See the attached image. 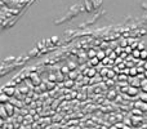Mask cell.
<instances>
[{
	"label": "cell",
	"instance_id": "obj_1",
	"mask_svg": "<svg viewBox=\"0 0 147 129\" xmlns=\"http://www.w3.org/2000/svg\"><path fill=\"white\" fill-rule=\"evenodd\" d=\"M1 92L5 93L9 97H12V96H14V93H16V88L14 87H10V85H7V87H4L1 89Z\"/></svg>",
	"mask_w": 147,
	"mask_h": 129
},
{
	"label": "cell",
	"instance_id": "obj_2",
	"mask_svg": "<svg viewBox=\"0 0 147 129\" xmlns=\"http://www.w3.org/2000/svg\"><path fill=\"white\" fill-rule=\"evenodd\" d=\"M84 75H85L87 77H90V79H93L94 76H97V71H95L94 67H92V68H88V70H85V71H84Z\"/></svg>",
	"mask_w": 147,
	"mask_h": 129
},
{
	"label": "cell",
	"instance_id": "obj_3",
	"mask_svg": "<svg viewBox=\"0 0 147 129\" xmlns=\"http://www.w3.org/2000/svg\"><path fill=\"white\" fill-rule=\"evenodd\" d=\"M136 108H138V110H141V111H147V103L146 102H142V101H137L136 102Z\"/></svg>",
	"mask_w": 147,
	"mask_h": 129
},
{
	"label": "cell",
	"instance_id": "obj_4",
	"mask_svg": "<svg viewBox=\"0 0 147 129\" xmlns=\"http://www.w3.org/2000/svg\"><path fill=\"white\" fill-rule=\"evenodd\" d=\"M4 107H5V110H7V112H8V115H9V116L13 115V112H14V106L12 105L10 102L4 103Z\"/></svg>",
	"mask_w": 147,
	"mask_h": 129
},
{
	"label": "cell",
	"instance_id": "obj_5",
	"mask_svg": "<svg viewBox=\"0 0 147 129\" xmlns=\"http://www.w3.org/2000/svg\"><path fill=\"white\" fill-rule=\"evenodd\" d=\"M31 83H34V85H40L41 80L39 79V76H37V74H31Z\"/></svg>",
	"mask_w": 147,
	"mask_h": 129
},
{
	"label": "cell",
	"instance_id": "obj_6",
	"mask_svg": "<svg viewBox=\"0 0 147 129\" xmlns=\"http://www.w3.org/2000/svg\"><path fill=\"white\" fill-rule=\"evenodd\" d=\"M0 101H1V105H4V103H8V101L10 102V97L7 96L5 93H1V96H0Z\"/></svg>",
	"mask_w": 147,
	"mask_h": 129
},
{
	"label": "cell",
	"instance_id": "obj_7",
	"mask_svg": "<svg viewBox=\"0 0 147 129\" xmlns=\"http://www.w3.org/2000/svg\"><path fill=\"white\" fill-rule=\"evenodd\" d=\"M0 115H1L3 120H4V119H7V116H9L8 112H7V110H5V107H4V105H1V107H0Z\"/></svg>",
	"mask_w": 147,
	"mask_h": 129
},
{
	"label": "cell",
	"instance_id": "obj_8",
	"mask_svg": "<svg viewBox=\"0 0 147 129\" xmlns=\"http://www.w3.org/2000/svg\"><path fill=\"white\" fill-rule=\"evenodd\" d=\"M137 93H138V88H134V87L130 85L129 89H128V94H129V96H137Z\"/></svg>",
	"mask_w": 147,
	"mask_h": 129
},
{
	"label": "cell",
	"instance_id": "obj_9",
	"mask_svg": "<svg viewBox=\"0 0 147 129\" xmlns=\"http://www.w3.org/2000/svg\"><path fill=\"white\" fill-rule=\"evenodd\" d=\"M97 58L100 59V61H103V59L106 58V52H103V50H98L97 52Z\"/></svg>",
	"mask_w": 147,
	"mask_h": 129
},
{
	"label": "cell",
	"instance_id": "obj_10",
	"mask_svg": "<svg viewBox=\"0 0 147 129\" xmlns=\"http://www.w3.org/2000/svg\"><path fill=\"white\" fill-rule=\"evenodd\" d=\"M68 76H70V79H71V80H74V81H75V79L79 76V74H78V72H76L75 70H74V71H70Z\"/></svg>",
	"mask_w": 147,
	"mask_h": 129
},
{
	"label": "cell",
	"instance_id": "obj_11",
	"mask_svg": "<svg viewBox=\"0 0 147 129\" xmlns=\"http://www.w3.org/2000/svg\"><path fill=\"white\" fill-rule=\"evenodd\" d=\"M132 56H133V57L136 58V59H137V58H141V50H139L138 48L134 49V50H133V53H132Z\"/></svg>",
	"mask_w": 147,
	"mask_h": 129
},
{
	"label": "cell",
	"instance_id": "obj_12",
	"mask_svg": "<svg viewBox=\"0 0 147 129\" xmlns=\"http://www.w3.org/2000/svg\"><path fill=\"white\" fill-rule=\"evenodd\" d=\"M88 57L89 58H94V57H97V52H95V50L94 49H90V50H89V52H88Z\"/></svg>",
	"mask_w": 147,
	"mask_h": 129
},
{
	"label": "cell",
	"instance_id": "obj_13",
	"mask_svg": "<svg viewBox=\"0 0 147 129\" xmlns=\"http://www.w3.org/2000/svg\"><path fill=\"white\" fill-rule=\"evenodd\" d=\"M98 63H100V59H98L97 57H94V58L90 59V65H92V66H97Z\"/></svg>",
	"mask_w": 147,
	"mask_h": 129
},
{
	"label": "cell",
	"instance_id": "obj_14",
	"mask_svg": "<svg viewBox=\"0 0 147 129\" xmlns=\"http://www.w3.org/2000/svg\"><path fill=\"white\" fill-rule=\"evenodd\" d=\"M139 98H141L142 102H146L147 103V93H141L139 94Z\"/></svg>",
	"mask_w": 147,
	"mask_h": 129
},
{
	"label": "cell",
	"instance_id": "obj_15",
	"mask_svg": "<svg viewBox=\"0 0 147 129\" xmlns=\"http://www.w3.org/2000/svg\"><path fill=\"white\" fill-rule=\"evenodd\" d=\"M74 83H75V81H74V80H71V79H70V80H67V81H66V83H65V87H66V88H71V87L74 85Z\"/></svg>",
	"mask_w": 147,
	"mask_h": 129
},
{
	"label": "cell",
	"instance_id": "obj_16",
	"mask_svg": "<svg viewBox=\"0 0 147 129\" xmlns=\"http://www.w3.org/2000/svg\"><path fill=\"white\" fill-rule=\"evenodd\" d=\"M137 74H138L137 67H132V68H130V75H132V76H137Z\"/></svg>",
	"mask_w": 147,
	"mask_h": 129
},
{
	"label": "cell",
	"instance_id": "obj_17",
	"mask_svg": "<svg viewBox=\"0 0 147 129\" xmlns=\"http://www.w3.org/2000/svg\"><path fill=\"white\" fill-rule=\"evenodd\" d=\"M141 58L142 59H147V49H145V50H142V52H141Z\"/></svg>",
	"mask_w": 147,
	"mask_h": 129
},
{
	"label": "cell",
	"instance_id": "obj_18",
	"mask_svg": "<svg viewBox=\"0 0 147 129\" xmlns=\"http://www.w3.org/2000/svg\"><path fill=\"white\" fill-rule=\"evenodd\" d=\"M142 112L143 111H141V110H138V108L133 110V115H136V116H142Z\"/></svg>",
	"mask_w": 147,
	"mask_h": 129
},
{
	"label": "cell",
	"instance_id": "obj_19",
	"mask_svg": "<svg viewBox=\"0 0 147 129\" xmlns=\"http://www.w3.org/2000/svg\"><path fill=\"white\" fill-rule=\"evenodd\" d=\"M106 76H107V77H110V79H112V77L115 76V72H114L112 70H108V72H107Z\"/></svg>",
	"mask_w": 147,
	"mask_h": 129
},
{
	"label": "cell",
	"instance_id": "obj_20",
	"mask_svg": "<svg viewBox=\"0 0 147 129\" xmlns=\"http://www.w3.org/2000/svg\"><path fill=\"white\" fill-rule=\"evenodd\" d=\"M61 71H63L65 74H70V68H68V67H66V66H65V67H62V68H61Z\"/></svg>",
	"mask_w": 147,
	"mask_h": 129
},
{
	"label": "cell",
	"instance_id": "obj_21",
	"mask_svg": "<svg viewBox=\"0 0 147 129\" xmlns=\"http://www.w3.org/2000/svg\"><path fill=\"white\" fill-rule=\"evenodd\" d=\"M119 80H121V81L124 80V81H125V80H126V76H125L124 74H120V75H119Z\"/></svg>",
	"mask_w": 147,
	"mask_h": 129
},
{
	"label": "cell",
	"instance_id": "obj_22",
	"mask_svg": "<svg viewBox=\"0 0 147 129\" xmlns=\"http://www.w3.org/2000/svg\"><path fill=\"white\" fill-rule=\"evenodd\" d=\"M125 53H133V48H132V46H126V48H125Z\"/></svg>",
	"mask_w": 147,
	"mask_h": 129
},
{
	"label": "cell",
	"instance_id": "obj_23",
	"mask_svg": "<svg viewBox=\"0 0 147 129\" xmlns=\"http://www.w3.org/2000/svg\"><path fill=\"white\" fill-rule=\"evenodd\" d=\"M142 90H143V93H147V84H142Z\"/></svg>",
	"mask_w": 147,
	"mask_h": 129
},
{
	"label": "cell",
	"instance_id": "obj_24",
	"mask_svg": "<svg viewBox=\"0 0 147 129\" xmlns=\"http://www.w3.org/2000/svg\"><path fill=\"white\" fill-rule=\"evenodd\" d=\"M136 43H137L136 40H133V39H128V44H130V46H132L133 44H136Z\"/></svg>",
	"mask_w": 147,
	"mask_h": 129
},
{
	"label": "cell",
	"instance_id": "obj_25",
	"mask_svg": "<svg viewBox=\"0 0 147 129\" xmlns=\"http://www.w3.org/2000/svg\"><path fill=\"white\" fill-rule=\"evenodd\" d=\"M138 49L141 50V52H142V50H145V46H143V44H142V43H139V44H138Z\"/></svg>",
	"mask_w": 147,
	"mask_h": 129
},
{
	"label": "cell",
	"instance_id": "obj_26",
	"mask_svg": "<svg viewBox=\"0 0 147 129\" xmlns=\"http://www.w3.org/2000/svg\"><path fill=\"white\" fill-rule=\"evenodd\" d=\"M49 80H52V83H54V81H56V77H54V75H53V74H50V75H49Z\"/></svg>",
	"mask_w": 147,
	"mask_h": 129
},
{
	"label": "cell",
	"instance_id": "obj_27",
	"mask_svg": "<svg viewBox=\"0 0 147 129\" xmlns=\"http://www.w3.org/2000/svg\"><path fill=\"white\" fill-rule=\"evenodd\" d=\"M75 67H76L75 63H72V62H70V63H68V68H75Z\"/></svg>",
	"mask_w": 147,
	"mask_h": 129
},
{
	"label": "cell",
	"instance_id": "obj_28",
	"mask_svg": "<svg viewBox=\"0 0 147 129\" xmlns=\"http://www.w3.org/2000/svg\"><path fill=\"white\" fill-rule=\"evenodd\" d=\"M120 53H121V48H117L116 49V54H120Z\"/></svg>",
	"mask_w": 147,
	"mask_h": 129
},
{
	"label": "cell",
	"instance_id": "obj_29",
	"mask_svg": "<svg viewBox=\"0 0 147 129\" xmlns=\"http://www.w3.org/2000/svg\"><path fill=\"white\" fill-rule=\"evenodd\" d=\"M143 67H145V70H146V71H147V61H146V62H145V66H143Z\"/></svg>",
	"mask_w": 147,
	"mask_h": 129
},
{
	"label": "cell",
	"instance_id": "obj_30",
	"mask_svg": "<svg viewBox=\"0 0 147 129\" xmlns=\"http://www.w3.org/2000/svg\"><path fill=\"white\" fill-rule=\"evenodd\" d=\"M145 77H147V71L145 72Z\"/></svg>",
	"mask_w": 147,
	"mask_h": 129
},
{
	"label": "cell",
	"instance_id": "obj_31",
	"mask_svg": "<svg viewBox=\"0 0 147 129\" xmlns=\"http://www.w3.org/2000/svg\"><path fill=\"white\" fill-rule=\"evenodd\" d=\"M146 61H147V59H146Z\"/></svg>",
	"mask_w": 147,
	"mask_h": 129
}]
</instances>
